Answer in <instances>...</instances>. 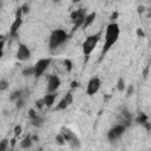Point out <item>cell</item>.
I'll use <instances>...</instances> for the list:
<instances>
[{
  "mask_svg": "<svg viewBox=\"0 0 151 151\" xmlns=\"http://www.w3.org/2000/svg\"><path fill=\"white\" fill-rule=\"evenodd\" d=\"M119 33H120V29H119V25L117 22H110L106 26L105 37H104L105 38V42L103 45V50H101L99 60H101L104 58V55L109 52V50L117 42V40L119 38Z\"/></svg>",
  "mask_w": 151,
  "mask_h": 151,
  "instance_id": "cell-1",
  "label": "cell"
},
{
  "mask_svg": "<svg viewBox=\"0 0 151 151\" xmlns=\"http://www.w3.org/2000/svg\"><path fill=\"white\" fill-rule=\"evenodd\" d=\"M70 34L67 32H65L64 29L61 28H57L54 31H52L51 35H50V39H48V47H50V51H55L59 46H61L64 42L67 41Z\"/></svg>",
  "mask_w": 151,
  "mask_h": 151,
  "instance_id": "cell-2",
  "label": "cell"
},
{
  "mask_svg": "<svg viewBox=\"0 0 151 151\" xmlns=\"http://www.w3.org/2000/svg\"><path fill=\"white\" fill-rule=\"evenodd\" d=\"M100 38H101V31H99V32L96 33V34L88 35V37L85 39V41L83 42V54H84L86 58H88V55L93 52V50L96 48V46H97V44L99 42Z\"/></svg>",
  "mask_w": 151,
  "mask_h": 151,
  "instance_id": "cell-3",
  "label": "cell"
},
{
  "mask_svg": "<svg viewBox=\"0 0 151 151\" xmlns=\"http://www.w3.org/2000/svg\"><path fill=\"white\" fill-rule=\"evenodd\" d=\"M51 63H52V58L39 59V60L35 63V65L33 66V67H34V77H35V78L41 77V76L45 73V71L48 68V66L51 65Z\"/></svg>",
  "mask_w": 151,
  "mask_h": 151,
  "instance_id": "cell-4",
  "label": "cell"
},
{
  "mask_svg": "<svg viewBox=\"0 0 151 151\" xmlns=\"http://www.w3.org/2000/svg\"><path fill=\"white\" fill-rule=\"evenodd\" d=\"M125 126L123 125V124H117V125H114L113 127H111L110 130H109V132H107V139L110 140V142H116L117 139H119L122 136H123V133L125 132Z\"/></svg>",
  "mask_w": 151,
  "mask_h": 151,
  "instance_id": "cell-5",
  "label": "cell"
},
{
  "mask_svg": "<svg viewBox=\"0 0 151 151\" xmlns=\"http://www.w3.org/2000/svg\"><path fill=\"white\" fill-rule=\"evenodd\" d=\"M63 136H64V139L65 142H68L71 144L72 147H79L80 146V143H79V139L77 138V136L68 129H65L63 127L61 129V132H60Z\"/></svg>",
  "mask_w": 151,
  "mask_h": 151,
  "instance_id": "cell-6",
  "label": "cell"
},
{
  "mask_svg": "<svg viewBox=\"0 0 151 151\" xmlns=\"http://www.w3.org/2000/svg\"><path fill=\"white\" fill-rule=\"evenodd\" d=\"M100 85H101V83H100V79H99L98 77L91 78V79L88 80V83H87V86H86V93H87L88 96L96 94V93L99 91Z\"/></svg>",
  "mask_w": 151,
  "mask_h": 151,
  "instance_id": "cell-7",
  "label": "cell"
},
{
  "mask_svg": "<svg viewBox=\"0 0 151 151\" xmlns=\"http://www.w3.org/2000/svg\"><path fill=\"white\" fill-rule=\"evenodd\" d=\"M60 86V79L55 74H48L47 76V91L50 93H53L57 91Z\"/></svg>",
  "mask_w": 151,
  "mask_h": 151,
  "instance_id": "cell-8",
  "label": "cell"
},
{
  "mask_svg": "<svg viewBox=\"0 0 151 151\" xmlns=\"http://www.w3.org/2000/svg\"><path fill=\"white\" fill-rule=\"evenodd\" d=\"M31 58V51L29 48L24 45V44H20L18 46V50H17V59L20 60V61H25V60H28Z\"/></svg>",
  "mask_w": 151,
  "mask_h": 151,
  "instance_id": "cell-9",
  "label": "cell"
},
{
  "mask_svg": "<svg viewBox=\"0 0 151 151\" xmlns=\"http://www.w3.org/2000/svg\"><path fill=\"white\" fill-rule=\"evenodd\" d=\"M118 122L119 124H123L125 127L129 126L132 122V116L131 113L127 111V110H123L120 113H119V117H118Z\"/></svg>",
  "mask_w": 151,
  "mask_h": 151,
  "instance_id": "cell-10",
  "label": "cell"
},
{
  "mask_svg": "<svg viewBox=\"0 0 151 151\" xmlns=\"http://www.w3.org/2000/svg\"><path fill=\"white\" fill-rule=\"evenodd\" d=\"M22 25V19L21 18H15L14 21L12 22L11 27H9V35L11 37H17L18 32H19V28L21 27Z\"/></svg>",
  "mask_w": 151,
  "mask_h": 151,
  "instance_id": "cell-11",
  "label": "cell"
},
{
  "mask_svg": "<svg viewBox=\"0 0 151 151\" xmlns=\"http://www.w3.org/2000/svg\"><path fill=\"white\" fill-rule=\"evenodd\" d=\"M96 17H97V14H96L94 12H92V13H90V14H86V17H85V19H84V22H83V25H81V28H83V29H86V28L94 21Z\"/></svg>",
  "mask_w": 151,
  "mask_h": 151,
  "instance_id": "cell-12",
  "label": "cell"
},
{
  "mask_svg": "<svg viewBox=\"0 0 151 151\" xmlns=\"http://www.w3.org/2000/svg\"><path fill=\"white\" fill-rule=\"evenodd\" d=\"M44 101H45V106H47V107H51L53 104H54V100H55V94L54 93H48V94H46L44 98Z\"/></svg>",
  "mask_w": 151,
  "mask_h": 151,
  "instance_id": "cell-13",
  "label": "cell"
},
{
  "mask_svg": "<svg viewBox=\"0 0 151 151\" xmlns=\"http://www.w3.org/2000/svg\"><path fill=\"white\" fill-rule=\"evenodd\" d=\"M32 144H33V140H32V137L31 136H26L21 140V143H20V145H21L22 149H28V147L32 146Z\"/></svg>",
  "mask_w": 151,
  "mask_h": 151,
  "instance_id": "cell-14",
  "label": "cell"
},
{
  "mask_svg": "<svg viewBox=\"0 0 151 151\" xmlns=\"http://www.w3.org/2000/svg\"><path fill=\"white\" fill-rule=\"evenodd\" d=\"M31 120H32L33 126H37V127L41 126V125H42V123H44V119H42L40 116H38V113H37V114H35L33 118H31Z\"/></svg>",
  "mask_w": 151,
  "mask_h": 151,
  "instance_id": "cell-15",
  "label": "cell"
},
{
  "mask_svg": "<svg viewBox=\"0 0 151 151\" xmlns=\"http://www.w3.org/2000/svg\"><path fill=\"white\" fill-rule=\"evenodd\" d=\"M67 106H68V103L66 101V99H65V98H63V99L59 101V104L57 105L55 111H57V110H58V111H60V110H65Z\"/></svg>",
  "mask_w": 151,
  "mask_h": 151,
  "instance_id": "cell-16",
  "label": "cell"
},
{
  "mask_svg": "<svg viewBox=\"0 0 151 151\" xmlns=\"http://www.w3.org/2000/svg\"><path fill=\"white\" fill-rule=\"evenodd\" d=\"M22 76L24 77H28V76H34V67H27L22 71Z\"/></svg>",
  "mask_w": 151,
  "mask_h": 151,
  "instance_id": "cell-17",
  "label": "cell"
},
{
  "mask_svg": "<svg viewBox=\"0 0 151 151\" xmlns=\"http://www.w3.org/2000/svg\"><path fill=\"white\" fill-rule=\"evenodd\" d=\"M136 122H137L138 124H142V125H143L145 122H147V116H146L145 113H140V114L138 116V118L136 119Z\"/></svg>",
  "mask_w": 151,
  "mask_h": 151,
  "instance_id": "cell-18",
  "label": "cell"
},
{
  "mask_svg": "<svg viewBox=\"0 0 151 151\" xmlns=\"http://www.w3.org/2000/svg\"><path fill=\"white\" fill-rule=\"evenodd\" d=\"M64 65H65V68H66V71L67 72H71L72 71V61L70 60V59H65L64 60Z\"/></svg>",
  "mask_w": 151,
  "mask_h": 151,
  "instance_id": "cell-19",
  "label": "cell"
},
{
  "mask_svg": "<svg viewBox=\"0 0 151 151\" xmlns=\"http://www.w3.org/2000/svg\"><path fill=\"white\" fill-rule=\"evenodd\" d=\"M55 142H57V144H58V145H64V144H65V139H64V136H63L61 133L57 134V137H55Z\"/></svg>",
  "mask_w": 151,
  "mask_h": 151,
  "instance_id": "cell-20",
  "label": "cell"
},
{
  "mask_svg": "<svg viewBox=\"0 0 151 151\" xmlns=\"http://www.w3.org/2000/svg\"><path fill=\"white\" fill-rule=\"evenodd\" d=\"M21 91H15V92H13L12 93V96L9 97V99L11 100H17V99H19V98H21Z\"/></svg>",
  "mask_w": 151,
  "mask_h": 151,
  "instance_id": "cell-21",
  "label": "cell"
},
{
  "mask_svg": "<svg viewBox=\"0 0 151 151\" xmlns=\"http://www.w3.org/2000/svg\"><path fill=\"white\" fill-rule=\"evenodd\" d=\"M7 147H8V140L2 139L0 142V151H5V150H7Z\"/></svg>",
  "mask_w": 151,
  "mask_h": 151,
  "instance_id": "cell-22",
  "label": "cell"
},
{
  "mask_svg": "<svg viewBox=\"0 0 151 151\" xmlns=\"http://www.w3.org/2000/svg\"><path fill=\"white\" fill-rule=\"evenodd\" d=\"M117 88H118L119 91H123V90L125 88V83H124L123 78H120V79L118 80V84H117Z\"/></svg>",
  "mask_w": 151,
  "mask_h": 151,
  "instance_id": "cell-23",
  "label": "cell"
},
{
  "mask_svg": "<svg viewBox=\"0 0 151 151\" xmlns=\"http://www.w3.org/2000/svg\"><path fill=\"white\" fill-rule=\"evenodd\" d=\"M64 98L66 99V101L68 103V105H70V104H72V101H73V96H72V93H71V92H67V93H66V96H65Z\"/></svg>",
  "mask_w": 151,
  "mask_h": 151,
  "instance_id": "cell-24",
  "label": "cell"
},
{
  "mask_svg": "<svg viewBox=\"0 0 151 151\" xmlns=\"http://www.w3.org/2000/svg\"><path fill=\"white\" fill-rule=\"evenodd\" d=\"M21 132H22V127H21L20 125H17V126L14 127V136L18 137V136L21 134Z\"/></svg>",
  "mask_w": 151,
  "mask_h": 151,
  "instance_id": "cell-25",
  "label": "cell"
},
{
  "mask_svg": "<svg viewBox=\"0 0 151 151\" xmlns=\"http://www.w3.org/2000/svg\"><path fill=\"white\" fill-rule=\"evenodd\" d=\"M35 106L38 107V109H42L44 106H45V101H44V99L41 98V99H38L37 101H35Z\"/></svg>",
  "mask_w": 151,
  "mask_h": 151,
  "instance_id": "cell-26",
  "label": "cell"
},
{
  "mask_svg": "<svg viewBox=\"0 0 151 151\" xmlns=\"http://www.w3.org/2000/svg\"><path fill=\"white\" fill-rule=\"evenodd\" d=\"M7 87H8V81L1 80V81H0V91H5Z\"/></svg>",
  "mask_w": 151,
  "mask_h": 151,
  "instance_id": "cell-27",
  "label": "cell"
},
{
  "mask_svg": "<svg viewBox=\"0 0 151 151\" xmlns=\"http://www.w3.org/2000/svg\"><path fill=\"white\" fill-rule=\"evenodd\" d=\"M15 103H17V107H18V109H20V107H22V106H24V99H22V98L17 99V100H15Z\"/></svg>",
  "mask_w": 151,
  "mask_h": 151,
  "instance_id": "cell-28",
  "label": "cell"
},
{
  "mask_svg": "<svg viewBox=\"0 0 151 151\" xmlns=\"http://www.w3.org/2000/svg\"><path fill=\"white\" fill-rule=\"evenodd\" d=\"M4 46H5V41L0 40V58L4 55Z\"/></svg>",
  "mask_w": 151,
  "mask_h": 151,
  "instance_id": "cell-29",
  "label": "cell"
},
{
  "mask_svg": "<svg viewBox=\"0 0 151 151\" xmlns=\"http://www.w3.org/2000/svg\"><path fill=\"white\" fill-rule=\"evenodd\" d=\"M20 8H21L22 14H26V13H28V11H29V7H28L27 5H24V6H21Z\"/></svg>",
  "mask_w": 151,
  "mask_h": 151,
  "instance_id": "cell-30",
  "label": "cell"
},
{
  "mask_svg": "<svg viewBox=\"0 0 151 151\" xmlns=\"http://www.w3.org/2000/svg\"><path fill=\"white\" fill-rule=\"evenodd\" d=\"M118 18V12H113L112 14H111V17H110V19H111V22H114V20Z\"/></svg>",
  "mask_w": 151,
  "mask_h": 151,
  "instance_id": "cell-31",
  "label": "cell"
},
{
  "mask_svg": "<svg viewBox=\"0 0 151 151\" xmlns=\"http://www.w3.org/2000/svg\"><path fill=\"white\" fill-rule=\"evenodd\" d=\"M137 35L140 37V38H144L145 37V33H144V31L142 28H137Z\"/></svg>",
  "mask_w": 151,
  "mask_h": 151,
  "instance_id": "cell-32",
  "label": "cell"
},
{
  "mask_svg": "<svg viewBox=\"0 0 151 151\" xmlns=\"http://www.w3.org/2000/svg\"><path fill=\"white\" fill-rule=\"evenodd\" d=\"M133 92V86L132 85H129V88H127V92H126V94L127 96H131V93Z\"/></svg>",
  "mask_w": 151,
  "mask_h": 151,
  "instance_id": "cell-33",
  "label": "cell"
},
{
  "mask_svg": "<svg viewBox=\"0 0 151 151\" xmlns=\"http://www.w3.org/2000/svg\"><path fill=\"white\" fill-rule=\"evenodd\" d=\"M35 114H37V112H35V111H34V110H33V109H32V110H29V111H28V116H29V118H33V117H34V116H35Z\"/></svg>",
  "mask_w": 151,
  "mask_h": 151,
  "instance_id": "cell-34",
  "label": "cell"
},
{
  "mask_svg": "<svg viewBox=\"0 0 151 151\" xmlns=\"http://www.w3.org/2000/svg\"><path fill=\"white\" fill-rule=\"evenodd\" d=\"M144 11H145V7L144 6H138V13L139 14H142Z\"/></svg>",
  "mask_w": 151,
  "mask_h": 151,
  "instance_id": "cell-35",
  "label": "cell"
},
{
  "mask_svg": "<svg viewBox=\"0 0 151 151\" xmlns=\"http://www.w3.org/2000/svg\"><path fill=\"white\" fill-rule=\"evenodd\" d=\"M71 87H72V88L78 87V81H72V83H71Z\"/></svg>",
  "mask_w": 151,
  "mask_h": 151,
  "instance_id": "cell-36",
  "label": "cell"
},
{
  "mask_svg": "<svg viewBox=\"0 0 151 151\" xmlns=\"http://www.w3.org/2000/svg\"><path fill=\"white\" fill-rule=\"evenodd\" d=\"M147 72H149V66H146V68L144 70V78L147 77Z\"/></svg>",
  "mask_w": 151,
  "mask_h": 151,
  "instance_id": "cell-37",
  "label": "cell"
},
{
  "mask_svg": "<svg viewBox=\"0 0 151 151\" xmlns=\"http://www.w3.org/2000/svg\"><path fill=\"white\" fill-rule=\"evenodd\" d=\"M15 143H17V139L15 138H13V139H11V146L13 147L14 145H15Z\"/></svg>",
  "mask_w": 151,
  "mask_h": 151,
  "instance_id": "cell-38",
  "label": "cell"
},
{
  "mask_svg": "<svg viewBox=\"0 0 151 151\" xmlns=\"http://www.w3.org/2000/svg\"><path fill=\"white\" fill-rule=\"evenodd\" d=\"M79 1H81V0H72V2H73V4H76V2H79Z\"/></svg>",
  "mask_w": 151,
  "mask_h": 151,
  "instance_id": "cell-39",
  "label": "cell"
},
{
  "mask_svg": "<svg viewBox=\"0 0 151 151\" xmlns=\"http://www.w3.org/2000/svg\"><path fill=\"white\" fill-rule=\"evenodd\" d=\"M53 1H54V2H59L60 0H53Z\"/></svg>",
  "mask_w": 151,
  "mask_h": 151,
  "instance_id": "cell-40",
  "label": "cell"
}]
</instances>
